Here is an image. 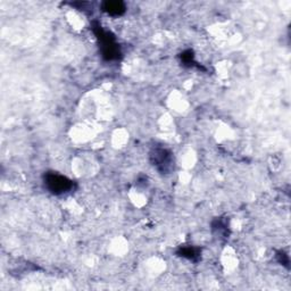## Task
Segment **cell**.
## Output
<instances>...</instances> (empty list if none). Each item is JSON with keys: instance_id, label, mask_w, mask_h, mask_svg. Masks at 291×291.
<instances>
[{"instance_id": "8992f818", "label": "cell", "mask_w": 291, "mask_h": 291, "mask_svg": "<svg viewBox=\"0 0 291 291\" xmlns=\"http://www.w3.org/2000/svg\"><path fill=\"white\" fill-rule=\"evenodd\" d=\"M213 232L218 236V238H229L230 231L228 221L223 217H217L212 222Z\"/></svg>"}, {"instance_id": "ba28073f", "label": "cell", "mask_w": 291, "mask_h": 291, "mask_svg": "<svg viewBox=\"0 0 291 291\" xmlns=\"http://www.w3.org/2000/svg\"><path fill=\"white\" fill-rule=\"evenodd\" d=\"M277 261L280 263L281 265H284L287 269H289V256L285 252L280 250V252L277 253Z\"/></svg>"}, {"instance_id": "52a82bcc", "label": "cell", "mask_w": 291, "mask_h": 291, "mask_svg": "<svg viewBox=\"0 0 291 291\" xmlns=\"http://www.w3.org/2000/svg\"><path fill=\"white\" fill-rule=\"evenodd\" d=\"M180 59H181V63L183 66H187V67H196L198 70H201V71H206L205 67H202L201 65H199V64L196 62V59H194V51L191 49H188L186 51H183V53L180 54Z\"/></svg>"}, {"instance_id": "6da1fadb", "label": "cell", "mask_w": 291, "mask_h": 291, "mask_svg": "<svg viewBox=\"0 0 291 291\" xmlns=\"http://www.w3.org/2000/svg\"><path fill=\"white\" fill-rule=\"evenodd\" d=\"M91 30H93L96 38L98 40L101 57L105 61H117L122 57L121 47H119L116 38L111 32L106 31L97 21L91 23Z\"/></svg>"}, {"instance_id": "5b68a950", "label": "cell", "mask_w": 291, "mask_h": 291, "mask_svg": "<svg viewBox=\"0 0 291 291\" xmlns=\"http://www.w3.org/2000/svg\"><path fill=\"white\" fill-rule=\"evenodd\" d=\"M101 9L110 16H121L126 11V6L123 1H105L101 3Z\"/></svg>"}, {"instance_id": "277c9868", "label": "cell", "mask_w": 291, "mask_h": 291, "mask_svg": "<svg viewBox=\"0 0 291 291\" xmlns=\"http://www.w3.org/2000/svg\"><path fill=\"white\" fill-rule=\"evenodd\" d=\"M177 255L189 261L198 262L201 257V249L194 246H181L177 250Z\"/></svg>"}, {"instance_id": "3957f363", "label": "cell", "mask_w": 291, "mask_h": 291, "mask_svg": "<svg viewBox=\"0 0 291 291\" xmlns=\"http://www.w3.org/2000/svg\"><path fill=\"white\" fill-rule=\"evenodd\" d=\"M149 159L151 165L156 169L159 173L167 175L173 172L174 170V156L170 149L162 146H154L149 153Z\"/></svg>"}, {"instance_id": "7a4b0ae2", "label": "cell", "mask_w": 291, "mask_h": 291, "mask_svg": "<svg viewBox=\"0 0 291 291\" xmlns=\"http://www.w3.org/2000/svg\"><path fill=\"white\" fill-rule=\"evenodd\" d=\"M43 185H45V188L55 196L67 194L77 188V183L73 180L54 171H49L43 174Z\"/></svg>"}]
</instances>
